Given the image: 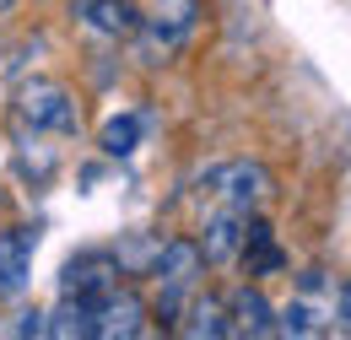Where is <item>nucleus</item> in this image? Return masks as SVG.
Here are the masks:
<instances>
[{"instance_id": "f257e3e1", "label": "nucleus", "mask_w": 351, "mask_h": 340, "mask_svg": "<svg viewBox=\"0 0 351 340\" xmlns=\"http://www.w3.org/2000/svg\"><path fill=\"white\" fill-rule=\"evenodd\" d=\"M200 270H206V254H200V243H189V238H173V243L157 249L152 276H157V313H162V319H184L189 298L200 292Z\"/></svg>"}, {"instance_id": "f03ea898", "label": "nucleus", "mask_w": 351, "mask_h": 340, "mask_svg": "<svg viewBox=\"0 0 351 340\" xmlns=\"http://www.w3.org/2000/svg\"><path fill=\"white\" fill-rule=\"evenodd\" d=\"M206 189L217 195V206H232V211H260L265 200H270V189H276V178H270L265 162L238 157V162H221V168L206 178Z\"/></svg>"}, {"instance_id": "7ed1b4c3", "label": "nucleus", "mask_w": 351, "mask_h": 340, "mask_svg": "<svg viewBox=\"0 0 351 340\" xmlns=\"http://www.w3.org/2000/svg\"><path fill=\"white\" fill-rule=\"evenodd\" d=\"M22 119L33 130H60V135H71V130L82 125V108H76V97H71V86L65 82H49V76H38V82L22 86Z\"/></svg>"}, {"instance_id": "20e7f679", "label": "nucleus", "mask_w": 351, "mask_h": 340, "mask_svg": "<svg viewBox=\"0 0 351 340\" xmlns=\"http://www.w3.org/2000/svg\"><path fill=\"white\" fill-rule=\"evenodd\" d=\"M146 335V302L130 287H114L92 302V340H135Z\"/></svg>"}, {"instance_id": "39448f33", "label": "nucleus", "mask_w": 351, "mask_h": 340, "mask_svg": "<svg viewBox=\"0 0 351 340\" xmlns=\"http://www.w3.org/2000/svg\"><path fill=\"white\" fill-rule=\"evenodd\" d=\"M114 287H119V259L114 254H76L60 276V298H76V302H97Z\"/></svg>"}, {"instance_id": "423d86ee", "label": "nucleus", "mask_w": 351, "mask_h": 340, "mask_svg": "<svg viewBox=\"0 0 351 340\" xmlns=\"http://www.w3.org/2000/svg\"><path fill=\"white\" fill-rule=\"evenodd\" d=\"M227 335H249V340L276 335V308L260 287H238L227 298Z\"/></svg>"}, {"instance_id": "0eeeda50", "label": "nucleus", "mask_w": 351, "mask_h": 340, "mask_svg": "<svg viewBox=\"0 0 351 340\" xmlns=\"http://www.w3.org/2000/svg\"><path fill=\"white\" fill-rule=\"evenodd\" d=\"M33 249H38V238H33L27 227H11V232H0V302L22 298V287H27V270H33Z\"/></svg>"}, {"instance_id": "6e6552de", "label": "nucleus", "mask_w": 351, "mask_h": 340, "mask_svg": "<svg viewBox=\"0 0 351 340\" xmlns=\"http://www.w3.org/2000/svg\"><path fill=\"white\" fill-rule=\"evenodd\" d=\"M76 16L103 38H135L141 33V5L135 0H76Z\"/></svg>"}, {"instance_id": "1a4fd4ad", "label": "nucleus", "mask_w": 351, "mask_h": 340, "mask_svg": "<svg viewBox=\"0 0 351 340\" xmlns=\"http://www.w3.org/2000/svg\"><path fill=\"white\" fill-rule=\"evenodd\" d=\"M254 211H232V206H217L206 216V238H200V254L206 259H232L238 243H243V227H249Z\"/></svg>"}, {"instance_id": "9d476101", "label": "nucleus", "mask_w": 351, "mask_h": 340, "mask_svg": "<svg viewBox=\"0 0 351 340\" xmlns=\"http://www.w3.org/2000/svg\"><path fill=\"white\" fill-rule=\"evenodd\" d=\"M238 254H243V270H249V276H276V270H281V249L270 243V227L254 221V216H249V227H243Z\"/></svg>"}, {"instance_id": "9b49d317", "label": "nucleus", "mask_w": 351, "mask_h": 340, "mask_svg": "<svg viewBox=\"0 0 351 340\" xmlns=\"http://www.w3.org/2000/svg\"><path fill=\"white\" fill-rule=\"evenodd\" d=\"M184 313H189V324H184V335H189V340H200V335H206V340H221V335H227V302H221V298L195 292Z\"/></svg>"}, {"instance_id": "f8f14e48", "label": "nucleus", "mask_w": 351, "mask_h": 340, "mask_svg": "<svg viewBox=\"0 0 351 340\" xmlns=\"http://www.w3.org/2000/svg\"><path fill=\"white\" fill-rule=\"evenodd\" d=\"M135 141H141V114L108 119V130H103V151H108V157H130Z\"/></svg>"}, {"instance_id": "ddd939ff", "label": "nucleus", "mask_w": 351, "mask_h": 340, "mask_svg": "<svg viewBox=\"0 0 351 340\" xmlns=\"http://www.w3.org/2000/svg\"><path fill=\"white\" fill-rule=\"evenodd\" d=\"M335 319H341V324L351 330V281L341 287V298H335Z\"/></svg>"}, {"instance_id": "4468645a", "label": "nucleus", "mask_w": 351, "mask_h": 340, "mask_svg": "<svg viewBox=\"0 0 351 340\" xmlns=\"http://www.w3.org/2000/svg\"><path fill=\"white\" fill-rule=\"evenodd\" d=\"M16 335H44V313H22V324H16Z\"/></svg>"}, {"instance_id": "2eb2a0df", "label": "nucleus", "mask_w": 351, "mask_h": 340, "mask_svg": "<svg viewBox=\"0 0 351 340\" xmlns=\"http://www.w3.org/2000/svg\"><path fill=\"white\" fill-rule=\"evenodd\" d=\"M5 5H11V0H0V11H5Z\"/></svg>"}]
</instances>
